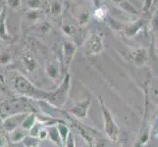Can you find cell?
Segmentation results:
<instances>
[{"instance_id": "obj_1", "label": "cell", "mask_w": 158, "mask_h": 147, "mask_svg": "<svg viewBox=\"0 0 158 147\" xmlns=\"http://www.w3.org/2000/svg\"><path fill=\"white\" fill-rule=\"evenodd\" d=\"M14 86H15V89L21 94L31 97V98H35V99H42L45 101H47L48 96H49V92H50V91H45V90H42L39 88H36V86L32 84L28 79H26L24 76H22V75H17L15 77Z\"/></svg>"}, {"instance_id": "obj_2", "label": "cell", "mask_w": 158, "mask_h": 147, "mask_svg": "<svg viewBox=\"0 0 158 147\" xmlns=\"http://www.w3.org/2000/svg\"><path fill=\"white\" fill-rule=\"evenodd\" d=\"M98 97V102L100 105L101 113H102V120H103V126H104V133L106 134L107 138L112 141V142H117L120 135V128L114 119L111 111L106 106V104L101 99L100 96Z\"/></svg>"}, {"instance_id": "obj_3", "label": "cell", "mask_w": 158, "mask_h": 147, "mask_svg": "<svg viewBox=\"0 0 158 147\" xmlns=\"http://www.w3.org/2000/svg\"><path fill=\"white\" fill-rule=\"evenodd\" d=\"M70 89H71V76L69 73H66L65 77H63L61 83L58 85V88L49 92L47 102L54 107L61 108L67 100Z\"/></svg>"}, {"instance_id": "obj_4", "label": "cell", "mask_w": 158, "mask_h": 147, "mask_svg": "<svg viewBox=\"0 0 158 147\" xmlns=\"http://www.w3.org/2000/svg\"><path fill=\"white\" fill-rule=\"evenodd\" d=\"M85 52L88 55H97L104 50V41L99 34H92L85 42Z\"/></svg>"}, {"instance_id": "obj_5", "label": "cell", "mask_w": 158, "mask_h": 147, "mask_svg": "<svg viewBox=\"0 0 158 147\" xmlns=\"http://www.w3.org/2000/svg\"><path fill=\"white\" fill-rule=\"evenodd\" d=\"M90 105V98H85L81 101L78 102L77 104H75L73 107H71L68 110V113L79 120H85V118H88Z\"/></svg>"}, {"instance_id": "obj_6", "label": "cell", "mask_w": 158, "mask_h": 147, "mask_svg": "<svg viewBox=\"0 0 158 147\" xmlns=\"http://www.w3.org/2000/svg\"><path fill=\"white\" fill-rule=\"evenodd\" d=\"M63 61H64V66L65 69L68 70L70 69V65L72 63L73 59L77 53L78 50V45L72 40H65L63 42Z\"/></svg>"}, {"instance_id": "obj_7", "label": "cell", "mask_w": 158, "mask_h": 147, "mask_svg": "<svg viewBox=\"0 0 158 147\" xmlns=\"http://www.w3.org/2000/svg\"><path fill=\"white\" fill-rule=\"evenodd\" d=\"M28 116V113H19V114H14V115H10L3 121V127L7 130L8 133H11L18 129L23 121Z\"/></svg>"}, {"instance_id": "obj_8", "label": "cell", "mask_w": 158, "mask_h": 147, "mask_svg": "<svg viewBox=\"0 0 158 147\" xmlns=\"http://www.w3.org/2000/svg\"><path fill=\"white\" fill-rule=\"evenodd\" d=\"M132 61L135 66L143 67L148 61V53L145 48H138L133 52Z\"/></svg>"}, {"instance_id": "obj_9", "label": "cell", "mask_w": 158, "mask_h": 147, "mask_svg": "<svg viewBox=\"0 0 158 147\" xmlns=\"http://www.w3.org/2000/svg\"><path fill=\"white\" fill-rule=\"evenodd\" d=\"M6 5L4 6L1 14H0V39L8 40L10 39V35L7 30V14H6Z\"/></svg>"}, {"instance_id": "obj_10", "label": "cell", "mask_w": 158, "mask_h": 147, "mask_svg": "<svg viewBox=\"0 0 158 147\" xmlns=\"http://www.w3.org/2000/svg\"><path fill=\"white\" fill-rule=\"evenodd\" d=\"M143 20H138L135 22L129 24L125 28V35H126L129 39H132L133 36H135L138 32L143 29Z\"/></svg>"}, {"instance_id": "obj_11", "label": "cell", "mask_w": 158, "mask_h": 147, "mask_svg": "<svg viewBox=\"0 0 158 147\" xmlns=\"http://www.w3.org/2000/svg\"><path fill=\"white\" fill-rule=\"evenodd\" d=\"M111 2H113L114 4H116L118 7H120L122 10H124L125 12H127L129 14H138L137 9L135 8L134 5L131 3L129 0H110Z\"/></svg>"}, {"instance_id": "obj_12", "label": "cell", "mask_w": 158, "mask_h": 147, "mask_svg": "<svg viewBox=\"0 0 158 147\" xmlns=\"http://www.w3.org/2000/svg\"><path fill=\"white\" fill-rule=\"evenodd\" d=\"M48 130V137L52 141L53 143H55L57 146L59 147H63V141L61 139V137H60L59 132L56 128V125L54 126H49L47 128Z\"/></svg>"}, {"instance_id": "obj_13", "label": "cell", "mask_w": 158, "mask_h": 147, "mask_svg": "<svg viewBox=\"0 0 158 147\" xmlns=\"http://www.w3.org/2000/svg\"><path fill=\"white\" fill-rule=\"evenodd\" d=\"M56 128H57L60 137H61V139L63 141V147H64V144H65V142H66V140L68 139L69 135L71 133L70 128L64 122H59V123H57L56 124Z\"/></svg>"}, {"instance_id": "obj_14", "label": "cell", "mask_w": 158, "mask_h": 147, "mask_svg": "<svg viewBox=\"0 0 158 147\" xmlns=\"http://www.w3.org/2000/svg\"><path fill=\"white\" fill-rule=\"evenodd\" d=\"M24 130L23 129H16L13 132L9 133V137H10V141L13 143H20L22 142L25 137H26V134L24 133Z\"/></svg>"}, {"instance_id": "obj_15", "label": "cell", "mask_w": 158, "mask_h": 147, "mask_svg": "<svg viewBox=\"0 0 158 147\" xmlns=\"http://www.w3.org/2000/svg\"><path fill=\"white\" fill-rule=\"evenodd\" d=\"M37 122V117L35 114H28V116L26 117V119L23 121L21 125V128L25 130H30L32 127L35 126Z\"/></svg>"}, {"instance_id": "obj_16", "label": "cell", "mask_w": 158, "mask_h": 147, "mask_svg": "<svg viewBox=\"0 0 158 147\" xmlns=\"http://www.w3.org/2000/svg\"><path fill=\"white\" fill-rule=\"evenodd\" d=\"M46 73L47 75L49 76V78L52 80H57L59 77V67L55 63L53 62H48L47 63V66H46Z\"/></svg>"}, {"instance_id": "obj_17", "label": "cell", "mask_w": 158, "mask_h": 147, "mask_svg": "<svg viewBox=\"0 0 158 147\" xmlns=\"http://www.w3.org/2000/svg\"><path fill=\"white\" fill-rule=\"evenodd\" d=\"M43 12L39 10H29L26 14V18L29 22H36L37 24L40 22V18L42 16Z\"/></svg>"}, {"instance_id": "obj_18", "label": "cell", "mask_w": 158, "mask_h": 147, "mask_svg": "<svg viewBox=\"0 0 158 147\" xmlns=\"http://www.w3.org/2000/svg\"><path fill=\"white\" fill-rule=\"evenodd\" d=\"M63 11V5L58 0H54L50 5V13L53 16H60Z\"/></svg>"}, {"instance_id": "obj_19", "label": "cell", "mask_w": 158, "mask_h": 147, "mask_svg": "<svg viewBox=\"0 0 158 147\" xmlns=\"http://www.w3.org/2000/svg\"><path fill=\"white\" fill-rule=\"evenodd\" d=\"M22 142H23L24 147H40V140L39 138L32 137L30 135V137H26Z\"/></svg>"}, {"instance_id": "obj_20", "label": "cell", "mask_w": 158, "mask_h": 147, "mask_svg": "<svg viewBox=\"0 0 158 147\" xmlns=\"http://www.w3.org/2000/svg\"><path fill=\"white\" fill-rule=\"evenodd\" d=\"M106 10L105 8L103 7H97L94 11V18L97 20V21H103L106 17Z\"/></svg>"}, {"instance_id": "obj_21", "label": "cell", "mask_w": 158, "mask_h": 147, "mask_svg": "<svg viewBox=\"0 0 158 147\" xmlns=\"http://www.w3.org/2000/svg\"><path fill=\"white\" fill-rule=\"evenodd\" d=\"M42 129L41 124L39 123V122H36V124L35 125V126L30 129V135H31V137H32L39 138V134L40 133V129Z\"/></svg>"}, {"instance_id": "obj_22", "label": "cell", "mask_w": 158, "mask_h": 147, "mask_svg": "<svg viewBox=\"0 0 158 147\" xmlns=\"http://www.w3.org/2000/svg\"><path fill=\"white\" fill-rule=\"evenodd\" d=\"M89 11H85L84 13L80 14L79 16V24L81 26H85L89 24Z\"/></svg>"}, {"instance_id": "obj_23", "label": "cell", "mask_w": 158, "mask_h": 147, "mask_svg": "<svg viewBox=\"0 0 158 147\" xmlns=\"http://www.w3.org/2000/svg\"><path fill=\"white\" fill-rule=\"evenodd\" d=\"M6 6L11 10H19L22 5V0H7Z\"/></svg>"}, {"instance_id": "obj_24", "label": "cell", "mask_w": 158, "mask_h": 147, "mask_svg": "<svg viewBox=\"0 0 158 147\" xmlns=\"http://www.w3.org/2000/svg\"><path fill=\"white\" fill-rule=\"evenodd\" d=\"M27 5L30 10H39L41 6V0H27Z\"/></svg>"}, {"instance_id": "obj_25", "label": "cell", "mask_w": 158, "mask_h": 147, "mask_svg": "<svg viewBox=\"0 0 158 147\" xmlns=\"http://www.w3.org/2000/svg\"><path fill=\"white\" fill-rule=\"evenodd\" d=\"M37 30L40 34H46L50 30V24L46 23V22H40L37 24Z\"/></svg>"}, {"instance_id": "obj_26", "label": "cell", "mask_w": 158, "mask_h": 147, "mask_svg": "<svg viewBox=\"0 0 158 147\" xmlns=\"http://www.w3.org/2000/svg\"><path fill=\"white\" fill-rule=\"evenodd\" d=\"M149 134H150V133H149V129H145L144 132L141 133V135L139 137V142L141 144V145H145L146 143L148 142V140H149Z\"/></svg>"}, {"instance_id": "obj_27", "label": "cell", "mask_w": 158, "mask_h": 147, "mask_svg": "<svg viewBox=\"0 0 158 147\" xmlns=\"http://www.w3.org/2000/svg\"><path fill=\"white\" fill-rule=\"evenodd\" d=\"M64 147H77V143H76V138L73 133H71L68 139L64 144Z\"/></svg>"}, {"instance_id": "obj_28", "label": "cell", "mask_w": 158, "mask_h": 147, "mask_svg": "<svg viewBox=\"0 0 158 147\" xmlns=\"http://www.w3.org/2000/svg\"><path fill=\"white\" fill-rule=\"evenodd\" d=\"M24 63L26 64V68L28 69L29 71H31L34 70L35 66V62L34 59H31V57H26L25 60H24Z\"/></svg>"}, {"instance_id": "obj_29", "label": "cell", "mask_w": 158, "mask_h": 147, "mask_svg": "<svg viewBox=\"0 0 158 147\" xmlns=\"http://www.w3.org/2000/svg\"><path fill=\"white\" fill-rule=\"evenodd\" d=\"M10 62V55L7 53H3L0 55V64L5 65Z\"/></svg>"}, {"instance_id": "obj_30", "label": "cell", "mask_w": 158, "mask_h": 147, "mask_svg": "<svg viewBox=\"0 0 158 147\" xmlns=\"http://www.w3.org/2000/svg\"><path fill=\"white\" fill-rule=\"evenodd\" d=\"M48 138V130L47 129H40V133L39 134V139L40 140H45Z\"/></svg>"}, {"instance_id": "obj_31", "label": "cell", "mask_w": 158, "mask_h": 147, "mask_svg": "<svg viewBox=\"0 0 158 147\" xmlns=\"http://www.w3.org/2000/svg\"><path fill=\"white\" fill-rule=\"evenodd\" d=\"M62 29H63V31H64L67 35H71L73 34V28H72L71 26H69V25L64 26Z\"/></svg>"}, {"instance_id": "obj_32", "label": "cell", "mask_w": 158, "mask_h": 147, "mask_svg": "<svg viewBox=\"0 0 158 147\" xmlns=\"http://www.w3.org/2000/svg\"><path fill=\"white\" fill-rule=\"evenodd\" d=\"M6 145H7L6 139L3 137H0V147H6Z\"/></svg>"}, {"instance_id": "obj_33", "label": "cell", "mask_w": 158, "mask_h": 147, "mask_svg": "<svg viewBox=\"0 0 158 147\" xmlns=\"http://www.w3.org/2000/svg\"><path fill=\"white\" fill-rule=\"evenodd\" d=\"M4 6H5L4 4H3V5H1V4H0V14H1V12H2V10H3Z\"/></svg>"}, {"instance_id": "obj_34", "label": "cell", "mask_w": 158, "mask_h": 147, "mask_svg": "<svg viewBox=\"0 0 158 147\" xmlns=\"http://www.w3.org/2000/svg\"><path fill=\"white\" fill-rule=\"evenodd\" d=\"M156 48H157V51H158V36L156 39Z\"/></svg>"}, {"instance_id": "obj_35", "label": "cell", "mask_w": 158, "mask_h": 147, "mask_svg": "<svg viewBox=\"0 0 158 147\" xmlns=\"http://www.w3.org/2000/svg\"></svg>"}]
</instances>
